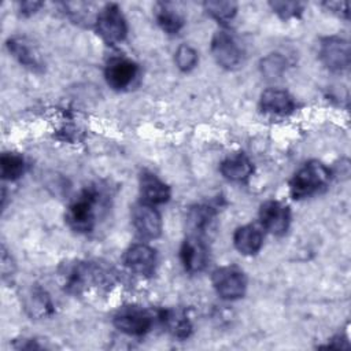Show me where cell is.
<instances>
[{
	"instance_id": "7a4b0ae2",
	"label": "cell",
	"mask_w": 351,
	"mask_h": 351,
	"mask_svg": "<svg viewBox=\"0 0 351 351\" xmlns=\"http://www.w3.org/2000/svg\"><path fill=\"white\" fill-rule=\"evenodd\" d=\"M328 167L318 162L310 160L304 163L292 177L289 182V191L293 199H304L326 186L329 181Z\"/></svg>"
},
{
	"instance_id": "9c48e42d",
	"label": "cell",
	"mask_w": 351,
	"mask_h": 351,
	"mask_svg": "<svg viewBox=\"0 0 351 351\" xmlns=\"http://www.w3.org/2000/svg\"><path fill=\"white\" fill-rule=\"evenodd\" d=\"M261 226L274 236H281L288 230L291 222L289 207L277 200H267L259 210Z\"/></svg>"
},
{
	"instance_id": "484cf974",
	"label": "cell",
	"mask_w": 351,
	"mask_h": 351,
	"mask_svg": "<svg viewBox=\"0 0 351 351\" xmlns=\"http://www.w3.org/2000/svg\"><path fill=\"white\" fill-rule=\"evenodd\" d=\"M32 302L29 303V308L33 311V314L37 315H45L52 311V304L49 298L43 291H36L32 295Z\"/></svg>"
},
{
	"instance_id": "2e32d148",
	"label": "cell",
	"mask_w": 351,
	"mask_h": 351,
	"mask_svg": "<svg viewBox=\"0 0 351 351\" xmlns=\"http://www.w3.org/2000/svg\"><path fill=\"white\" fill-rule=\"evenodd\" d=\"M140 195L143 202L156 206L163 204L170 199V188L162 180H159L154 173L144 171L140 176Z\"/></svg>"
},
{
	"instance_id": "d4e9b609",
	"label": "cell",
	"mask_w": 351,
	"mask_h": 351,
	"mask_svg": "<svg viewBox=\"0 0 351 351\" xmlns=\"http://www.w3.org/2000/svg\"><path fill=\"white\" fill-rule=\"evenodd\" d=\"M270 7L282 19H289V18L298 16L303 10V5L298 1H271Z\"/></svg>"
},
{
	"instance_id": "ffe728a7",
	"label": "cell",
	"mask_w": 351,
	"mask_h": 351,
	"mask_svg": "<svg viewBox=\"0 0 351 351\" xmlns=\"http://www.w3.org/2000/svg\"><path fill=\"white\" fill-rule=\"evenodd\" d=\"M155 16H156L158 25L167 34H177L184 26L182 16L166 4H159L158 5Z\"/></svg>"
},
{
	"instance_id": "9a60e30c",
	"label": "cell",
	"mask_w": 351,
	"mask_h": 351,
	"mask_svg": "<svg viewBox=\"0 0 351 351\" xmlns=\"http://www.w3.org/2000/svg\"><path fill=\"white\" fill-rule=\"evenodd\" d=\"M233 244L243 255L256 254L263 244V228L261 223H247L236 229Z\"/></svg>"
},
{
	"instance_id": "f1b7e54d",
	"label": "cell",
	"mask_w": 351,
	"mask_h": 351,
	"mask_svg": "<svg viewBox=\"0 0 351 351\" xmlns=\"http://www.w3.org/2000/svg\"><path fill=\"white\" fill-rule=\"evenodd\" d=\"M41 5V3H37V1H23L21 3V11L22 14H33L37 11V8Z\"/></svg>"
},
{
	"instance_id": "30bf717a",
	"label": "cell",
	"mask_w": 351,
	"mask_h": 351,
	"mask_svg": "<svg viewBox=\"0 0 351 351\" xmlns=\"http://www.w3.org/2000/svg\"><path fill=\"white\" fill-rule=\"evenodd\" d=\"M132 223L137 233L145 239H156L162 233L160 214L145 202L136 203L132 207Z\"/></svg>"
},
{
	"instance_id": "ba28073f",
	"label": "cell",
	"mask_w": 351,
	"mask_h": 351,
	"mask_svg": "<svg viewBox=\"0 0 351 351\" xmlns=\"http://www.w3.org/2000/svg\"><path fill=\"white\" fill-rule=\"evenodd\" d=\"M137 73L138 66L125 56H112L104 69L106 81L115 90H122L130 86L137 77Z\"/></svg>"
},
{
	"instance_id": "8992f818",
	"label": "cell",
	"mask_w": 351,
	"mask_h": 351,
	"mask_svg": "<svg viewBox=\"0 0 351 351\" xmlns=\"http://www.w3.org/2000/svg\"><path fill=\"white\" fill-rule=\"evenodd\" d=\"M319 58L330 71H344L350 66L351 52L348 41L341 37H326L319 45Z\"/></svg>"
},
{
	"instance_id": "5bb4252c",
	"label": "cell",
	"mask_w": 351,
	"mask_h": 351,
	"mask_svg": "<svg viewBox=\"0 0 351 351\" xmlns=\"http://www.w3.org/2000/svg\"><path fill=\"white\" fill-rule=\"evenodd\" d=\"M261 110L269 115L284 117L295 110V100L287 90L269 88L261 95Z\"/></svg>"
},
{
	"instance_id": "277c9868",
	"label": "cell",
	"mask_w": 351,
	"mask_h": 351,
	"mask_svg": "<svg viewBox=\"0 0 351 351\" xmlns=\"http://www.w3.org/2000/svg\"><path fill=\"white\" fill-rule=\"evenodd\" d=\"M213 285L215 292L226 300L243 298L247 288V278L237 266H222L213 273Z\"/></svg>"
},
{
	"instance_id": "6da1fadb",
	"label": "cell",
	"mask_w": 351,
	"mask_h": 351,
	"mask_svg": "<svg viewBox=\"0 0 351 351\" xmlns=\"http://www.w3.org/2000/svg\"><path fill=\"white\" fill-rule=\"evenodd\" d=\"M103 206L101 193L96 188H88L69 206L66 221L75 232H90L97 221L100 207Z\"/></svg>"
},
{
	"instance_id": "7402d4cb",
	"label": "cell",
	"mask_w": 351,
	"mask_h": 351,
	"mask_svg": "<svg viewBox=\"0 0 351 351\" xmlns=\"http://www.w3.org/2000/svg\"><path fill=\"white\" fill-rule=\"evenodd\" d=\"M203 7L210 16L219 22L230 21L237 12V4L234 1H206Z\"/></svg>"
},
{
	"instance_id": "603a6c76",
	"label": "cell",
	"mask_w": 351,
	"mask_h": 351,
	"mask_svg": "<svg viewBox=\"0 0 351 351\" xmlns=\"http://www.w3.org/2000/svg\"><path fill=\"white\" fill-rule=\"evenodd\" d=\"M287 67V60L280 53H270L261 60V71L266 78L280 77Z\"/></svg>"
},
{
	"instance_id": "5b68a950",
	"label": "cell",
	"mask_w": 351,
	"mask_h": 351,
	"mask_svg": "<svg viewBox=\"0 0 351 351\" xmlns=\"http://www.w3.org/2000/svg\"><path fill=\"white\" fill-rule=\"evenodd\" d=\"M152 315L137 306L121 307L114 315V325L118 330L129 336H143L152 326Z\"/></svg>"
},
{
	"instance_id": "4fadbf2b",
	"label": "cell",
	"mask_w": 351,
	"mask_h": 351,
	"mask_svg": "<svg viewBox=\"0 0 351 351\" xmlns=\"http://www.w3.org/2000/svg\"><path fill=\"white\" fill-rule=\"evenodd\" d=\"M217 210L208 204H197L192 207L186 215V228L189 236L203 239L214 228Z\"/></svg>"
},
{
	"instance_id": "3957f363",
	"label": "cell",
	"mask_w": 351,
	"mask_h": 351,
	"mask_svg": "<svg viewBox=\"0 0 351 351\" xmlns=\"http://www.w3.org/2000/svg\"><path fill=\"white\" fill-rule=\"evenodd\" d=\"M96 32L107 44H118L125 40L128 25L117 4H107L96 16Z\"/></svg>"
},
{
	"instance_id": "8fae6325",
	"label": "cell",
	"mask_w": 351,
	"mask_h": 351,
	"mask_svg": "<svg viewBox=\"0 0 351 351\" xmlns=\"http://www.w3.org/2000/svg\"><path fill=\"white\" fill-rule=\"evenodd\" d=\"M125 266L140 276H151L156 266L155 250L147 244H133L123 255Z\"/></svg>"
},
{
	"instance_id": "e0dca14e",
	"label": "cell",
	"mask_w": 351,
	"mask_h": 351,
	"mask_svg": "<svg viewBox=\"0 0 351 351\" xmlns=\"http://www.w3.org/2000/svg\"><path fill=\"white\" fill-rule=\"evenodd\" d=\"M159 319L162 321L166 330L176 339H188L192 333V324L184 310L167 308L159 313Z\"/></svg>"
},
{
	"instance_id": "7c38bea8",
	"label": "cell",
	"mask_w": 351,
	"mask_h": 351,
	"mask_svg": "<svg viewBox=\"0 0 351 351\" xmlns=\"http://www.w3.org/2000/svg\"><path fill=\"white\" fill-rule=\"evenodd\" d=\"M180 258L186 271H202L208 261V250L203 239L189 236L181 245Z\"/></svg>"
},
{
	"instance_id": "44dd1931",
	"label": "cell",
	"mask_w": 351,
	"mask_h": 351,
	"mask_svg": "<svg viewBox=\"0 0 351 351\" xmlns=\"http://www.w3.org/2000/svg\"><path fill=\"white\" fill-rule=\"evenodd\" d=\"M0 171L4 180H18L25 171V160L14 152H4L0 158Z\"/></svg>"
},
{
	"instance_id": "ac0fdd59",
	"label": "cell",
	"mask_w": 351,
	"mask_h": 351,
	"mask_svg": "<svg viewBox=\"0 0 351 351\" xmlns=\"http://www.w3.org/2000/svg\"><path fill=\"white\" fill-rule=\"evenodd\" d=\"M7 47L10 52L18 59V62L26 67L33 70H38L43 67L41 59L36 48L29 43L25 37H12L7 41Z\"/></svg>"
},
{
	"instance_id": "83f0119b",
	"label": "cell",
	"mask_w": 351,
	"mask_h": 351,
	"mask_svg": "<svg viewBox=\"0 0 351 351\" xmlns=\"http://www.w3.org/2000/svg\"><path fill=\"white\" fill-rule=\"evenodd\" d=\"M325 5L330 11H335L339 15L348 18V3L347 1H329V3H325Z\"/></svg>"
},
{
	"instance_id": "d6986e66",
	"label": "cell",
	"mask_w": 351,
	"mask_h": 351,
	"mask_svg": "<svg viewBox=\"0 0 351 351\" xmlns=\"http://www.w3.org/2000/svg\"><path fill=\"white\" fill-rule=\"evenodd\" d=\"M219 170L230 181H244L252 174L254 166L244 154H234L222 160Z\"/></svg>"
},
{
	"instance_id": "4316f807",
	"label": "cell",
	"mask_w": 351,
	"mask_h": 351,
	"mask_svg": "<svg viewBox=\"0 0 351 351\" xmlns=\"http://www.w3.org/2000/svg\"><path fill=\"white\" fill-rule=\"evenodd\" d=\"M15 270V263L11 258V255L8 254V251L5 250V247H1V274L3 278H5L7 276H12Z\"/></svg>"
},
{
	"instance_id": "52a82bcc",
	"label": "cell",
	"mask_w": 351,
	"mask_h": 351,
	"mask_svg": "<svg viewBox=\"0 0 351 351\" xmlns=\"http://www.w3.org/2000/svg\"><path fill=\"white\" fill-rule=\"evenodd\" d=\"M211 53L215 62L223 69H234L241 63L243 52L234 37L225 32H217L211 40Z\"/></svg>"
},
{
	"instance_id": "cb8c5ba5",
	"label": "cell",
	"mask_w": 351,
	"mask_h": 351,
	"mask_svg": "<svg viewBox=\"0 0 351 351\" xmlns=\"http://www.w3.org/2000/svg\"><path fill=\"white\" fill-rule=\"evenodd\" d=\"M174 55H176L174 56L176 64L181 71H191L192 69L196 67L199 60L197 52L191 45H186V44L180 45Z\"/></svg>"
}]
</instances>
